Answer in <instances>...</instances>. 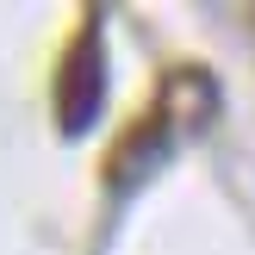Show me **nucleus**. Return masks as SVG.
Masks as SVG:
<instances>
[{"label": "nucleus", "instance_id": "f257e3e1", "mask_svg": "<svg viewBox=\"0 0 255 255\" xmlns=\"http://www.w3.org/2000/svg\"><path fill=\"white\" fill-rule=\"evenodd\" d=\"M106 81H112V62H106V31H100V19H81V31L69 37V50H62L56 62V131L69 137V143H81L87 131L100 125V112H106Z\"/></svg>", "mask_w": 255, "mask_h": 255}, {"label": "nucleus", "instance_id": "7ed1b4c3", "mask_svg": "<svg viewBox=\"0 0 255 255\" xmlns=\"http://www.w3.org/2000/svg\"><path fill=\"white\" fill-rule=\"evenodd\" d=\"M174 156V137H168V125L149 112V119H137L131 131L119 137V149H112V162H106V181H112V193H131V187H143L149 174L162 168V162Z\"/></svg>", "mask_w": 255, "mask_h": 255}, {"label": "nucleus", "instance_id": "f03ea898", "mask_svg": "<svg viewBox=\"0 0 255 255\" xmlns=\"http://www.w3.org/2000/svg\"><path fill=\"white\" fill-rule=\"evenodd\" d=\"M218 106H224V94H218V81H212V69H199V62L168 69V75H162V87H156V119L168 125L174 143H181V137L212 131Z\"/></svg>", "mask_w": 255, "mask_h": 255}]
</instances>
